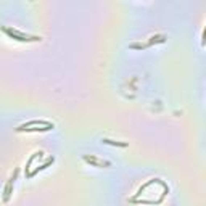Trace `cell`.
<instances>
[{
  "instance_id": "4",
  "label": "cell",
  "mask_w": 206,
  "mask_h": 206,
  "mask_svg": "<svg viewBox=\"0 0 206 206\" xmlns=\"http://www.w3.org/2000/svg\"><path fill=\"white\" fill-rule=\"evenodd\" d=\"M102 142L103 143H108V145H116V147H127V143H126V142H113V140H109V139H103Z\"/></svg>"
},
{
  "instance_id": "3",
  "label": "cell",
  "mask_w": 206,
  "mask_h": 206,
  "mask_svg": "<svg viewBox=\"0 0 206 206\" xmlns=\"http://www.w3.org/2000/svg\"><path fill=\"white\" fill-rule=\"evenodd\" d=\"M37 124H44V126H50L49 122H45V121H31V122H27V124L24 126H21V127H18V130H26V127H29V126H37Z\"/></svg>"
},
{
  "instance_id": "1",
  "label": "cell",
  "mask_w": 206,
  "mask_h": 206,
  "mask_svg": "<svg viewBox=\"0 0 206 206\" xmlns=\"http://www.w3.org/2000/svg\"><path fill=\"white\" fill-rule=\"evenodd\" d=\"M6 34H8L10 37H13V39H16V40H21V42H29V40H40V37H37V36H27V34H23V32H19V31H16V29H3Z\"/></svg>"
},
{
  "instance_id": "2",
  "label": "cell",
  "mask_w": 206,
  "mask_h": 206,
  "mask_svg": "<svg viewBox=\"0 0 206 206\" xmlns=\"http://www.w3.org/2000/svg\"><path fill=\"white\" fill-rule=\"evenodd\" d=\"M84 160L87 161V163H92V164H95V166H98V167H103V166H109V163H108V161H98L97 158H94V156H87V154H85V156H84Z\"/></svg>"
}]
</instances>
